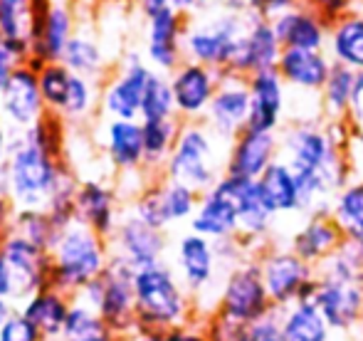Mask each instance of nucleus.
<instances>
[{
    "instance_id": "nucleus-28",
    "label": "nucleus",
    "mask_w": 363,
    "mask_h": 341,
    "mask_svg": "<svg viewBox=\"0 0 363 341\" xmlns=\"http://www.w3.org/2000/svg\"><path fill=\"white\" fill-rule=\"evenodd\" d=\"M72 40V18L62 5H50L33 33V55L43 62H60Z\"/></svg>"
},
{
    "instance_id": "nucleus-34",
    "label": "nucleus",
    "mask_w": 363,
    "mask_h": 341,
    "mask_svg": "<svg viewBox=\"0 0 363 341\" xmlns=\"http://www.w3.org/2000/svg\"><path fill=\"white\" fill-rule=\"evenodd\" d=\"M144 126V164L146 166H166L173 146H176L178 131V116L173 119H156V121H141Z\"/></svg>"
},
{
    "instance_id": "nucleus-9",
    "label": "nucleus",
    "mask_w": 363,
    "mask_h": 341,
    "mask_svg": "<svg viewBox=\"0 0 363 341\" xmlns=\"http://www.w3.org/2000/svg\"><path fill=\"white\" fill-rule=\"evenodd\" d=\"M250 121V84L247 77L223 72L218 91L208 106L206 124L225 144H233Z\"/></svg>"
},
{
    "instance_id": "nucleus-3",
    "label": "nucleus",
    "mask_w": 363,
    "mask_h": 341,
    "mask_svg": "<svg viewBox=\"0 0 363 341\" xmlns=\"http://www.w3.org/2000/svg\"><path fill=\"white\" fill-rule=\"evenodd\" d=\"M220 144H225V141H220L208 124H201V121L181 124L176 146H173L171 156L163 166L166 178L183 183V186L193 188L203 196L225 173V161L228 159L220 156Z\"/></svg>"
},
{
    "instance_id": "nucleus-33",
    "label": "nucleus",
    "mask_w": 363,
    "mask_h": 341,
    "mask_svg": "<svg viewBox=\"0 0 363 341\" xmlns=\"http://www.w3.org/2000/svg\"><path fill=\"white\" fill-rule=\"evenodd\" d=\"M25 317L38 327L43 337H57L65 332V322H67V304L57 292H38L25 307Z\"/></svg>"
},
{
    "instance_id": "nucleus-27",
    "label": "nucleus",
    "mask_w": 363,
    "mask_h": 341,
    "mask_svg": "<svg viewBox=\"0 0 363 341\" xmlns=\"http://www.w3.org/2000/svg\"><path fill=\"white\" fill-rule=\"evenodd\" d=\"M326 52L336 65L363 72V15L346 13L331 23Z\"/></svg>"
},
{
    "instance_id": "nucleus-43",
    "label": "nucleus",
    "mask_w": 363,
    "mask_h": 341,
    "mask_svg": "<svg viewBox=\"0 0 363 341\" xmlns=\"http://www.w3.org/2000/svg\"><path fill=\"white\" fill-rule=\"evenodd\" d=\"M43 334L25 314H10L0 329V341H40Z\"/></svg>"
},
{
    "instance_id": "nucleus-4",
    "label": "nucleus",
    "mask_w": 363,
    "mask_h": 341,
    "mask_svg": "<svg viewBox=\"0 0 363 341\" xmlns=\"http://www.w3.org/2000/svg\"><path fill=\"white\" fill-rule=\"evenodd\" d=\"M274 312V304L264 287L262 269L257 257H247L233 269H228L220 284L216 314L230 324H250L264 314Z\"/></svg>"
},
{
    "instance_id": "nucleus-46",
    "label": "nucleus",
    "mask_w": 363,
    "mask_h": 341,
    "mask_svg": "<svg viewBox=\"0 0 363 341\" xmlns=\"http://www.w3.org/2000/svg\"><path fill=\"white\" fill-rule=\"evenodd\" d=\"M349 3L351 0H309V5L314 10H319L329 23H334L336 18L349 13Z\"/></svg>"
},
{
    "instance_id": "nucleus-26",
    "label": "nucleus",
    "mask_w": 363,
    "mask_h": 341,
    "mask_svg": "<svg viewBox=\"0 0 363 341\" xmlns=\"http://www.w3.org/2000/svg\"><path fill=\"white\" fill-rule=\"evenodd\" d=\"M277 312L284 341H331L336 337L314 299H299Z\"/></svg>"
},
{
    "instance_id": "nucleus-14",
    "label": "nucleus",
    "mask_w": 363,
    "mask_h": 341,
    "mask_svg": "<svg viewBox=\"0 0 363 341\" xmlns=\"http://www.w3.org/2000/svg\"><path fill=\"white\" fill-rule=\"evenodd\" d=\"M250 84V121L247 129L274 131L284 126L287 114V84L277 69H262L247 77Z\"/></svg>"
},
{
    "instance_id": "nucleus-20",
    "label": "nucleus",
    "mask_w": 363,
    "mask_h": 341,
    "mask_svg": "<svg viewBox=\"0 0 363 341\" xmlns=\"http://www.w3.org/2000/svg\"><path fill=\"white\" fill-rule=\"evenodd\" d=\"M151 74H153V69L148 67L144 60H141L139 55H131L124 72L106 86L104 109L109 111L114 119H139Z\"/></svg>"
},
{
    "instance_id": "nucleus-25",
    "label": "nucleus",
    "mask_w": 363,
    "mask_h": 341,
    "mask_svg": "<svg viewBox=\"0 0 363 341\" xmlns=\"http://www.w3.org/2000/svg\"><path fill=\"white\" fill-rule=\"evenodd\" d=\"M259 193L274 216H299L301 213V193L294 171L287 161L277 159L262 176L257 178Z\"/></svg>"
},
{
    "instance_id": "nucleus-51",
    "label": "nucleus",
    "mask_w": 363,
    "mask_h": 341,
    "mask_svg": "<svg viewBox=\"0 0 363 341\" xmlns=\"http://www.w3.org/2000/svg\"><path fill=\"white\" fill-rule=\"evenodd\" d=\"M8 317H10V314H8V304L0 299V329H3V324L8 322Z\"/></svg>"
},
{
    "instance_id": "nucleus-7",
    "label": "nucleus",
    "mask_w": 363,
    "mask_h": 341,
    "mask_svg": "<svg viewBox=\"0 0 363 341\" xmlns=\"http://www.w3.org/2000/svg\"><path fill=\"white\" fill-rule=\"evenodd\" d=\"M247 23L250 10L247 13L228 10L208 23L193 25L186 30V38H183V52L188 55L191 62H201L213 69H220V72H228L230 60L242 40L245 30H247Z\"/></svg>"
},
{
    "instance_id": "nucleus-35",
    "label": "nucleus",
    "mask_w": 363,
    "mask_h": 341,
    "mask_svg": "<svg viewBox=\"0 0 363 341\" xmlns=\"http://www.w3.org/2000/svg\"><path fill=\"white\" fill-rule=\"evenodd\" d=\"M156 196L158 203H161V213L166 218V225L191 220L198 203H201V193L183 186V183L168 181V178L156 186Z\"/></svg>"
},
{
    "instance_id": "nucleus-38",
    "label": "nucleus",
    "mask_w": 363,
    "mask_h": 341,
    "mask_svg": "<svg viewBox=\"0 0 363 341\" xmlns=\"http://www.w3.org/2000/svg\"><path fill=\"white\" fill-rule=\"evenodd\" d=\"M40 91H43L45 106L62 111L65 101H67L69 82H72V69H67L62 62H48L38 72Z\"/></svg>"
},
{
    "instance_id": "nucleus-11",
    "label": "nucleus",
    "mask_w": 363,
    "mask_h": 341,
    "mask_svg": "<svg viewBox=\"0 0 363 341\" xmlns=\"http://www.w3.org/2000/svg\"><path fill=\"white\" fill-rule=\"evenodd\" d=\"M282 50L284 47L279 43L277 33H274L272 20L250 10L247 30H245L233 60H230L228 72L240 74V77H250V74L262 72V69H277Z\"/></svg>"
},
{
    "instance_id": "nucleus-50",
    "label": "nucleus",
    "mask_w": 363,
    "mask_h": 341,
    "mask_svg": "<svg viewBox=\"0 0 363 341\" xmlns=\"http://www.w3.org/2000/svg\"><path fill=\"white\" fill-rule=\"evenodd\" d=\"M5 151H8V141H5V131H3V126H0V164H3V159H5Z\"/></svg>"
},
{
    "instance_id": "nucleus-44",
    "label": "nucleus",
    "mask_w": 363,
    "mask_h": 341,
    "mask_svg": "<svg viewBox=\"0 0 363 341\" xmlns=\"http://www.w3.org/2000/svg\"><path fill=\"white\" fill-rule=\"evenodd\" d=\"M296 5H299V0H247V8L252 10V13L262 15V18H269V20H272L274 15L296 8Z\"/></svg>"
},
{
    "instance_id": "nucleus-19",
    "label": "nucleus",
    "mask_w": 363,
    "mask_h": 341,
    "mask_svg": "<svg viewBox=\"0 0 363 341\" xmlns=\"http://www.w3.org/2000/svg\"><path fill=\"white\" fill-rule=\"evenodd\" d=\"M344 242H346L344 230L331 218L329 211L306 216L304 225L296 228L294 235L289 237L291 250L301 259H306L309 264H314V267H319L326 257L334 255Z\"/></svg>"
},
{
    "instance_id": "nucleus-48",
    "label": "nucleus",
    "mask_w": 363,
    "mask_h": 341,
    "mask_svg": "<svg viewBox=\"0 0 363 341\" xmlns=\"http://www.w3.org/2000/svg\"><path fill=\"white\" fill-rule=\"evenodd\" d=\"M8 294H13V277H10V269L5 257L0 255V299H5Z\"/></svg>"
},
{
    "instance_id": "nucleus-16",
    "label": "nucleus",
    "mask_w": 363,
    "mask_h": 341,
    "mask_svg": "<svg viewBox=\"0 0 363 341\" xmlns=\"http://www.w3.org/2000/svg\"><path fill=\"white\" fill-rule=\"evenodd\" d=\"M146 30V57L158 72H176L181 67L183 57V38H186V28H183V13L171 8L161 10V13L151 15Z\"/></svg>"
},
{
    "instance_id": "nucleus-45",
    "label": "nucleus",
    "mask_w": 363,
    "mask_h": 341,
    "mask_svg": "<svg viewBox=\"0 0 363 341\" xmlns=\"http://www.w3.org/2000/svg\"><path fill=\"white\" fill-rule=\"evenodd\" d=\"M18 62H23V60L18 57V55L10 50V45L5 43L3 38H0V96H3L5 86H8L10 77H13L15 67H18Z\"/></svg>"
},
{
    "instance_id": "nucleus-40",
    "label": "nucleus",
    "mask_w": 363,
    "mask_h": 341,
    "mask_svg": "<svg viewBox=\"0 0 363 341\" xmlns=\"http://www.w3.org/2000/svg\"><path fill=\"white\" fill-rule=\"evenodd\" d=\"M235 341H284L282 322H279V312L274 309V312L264 314V317L255 319V322L238 327Z\"/></svg>"
},
{
    "instance_id": "nucleus-53",
    "label": "nucleus",
    "mask_w": 363,
    "mask_h": 341,
    "mask_svg": "<svg viewBox=\"0 0 363 341\" xmlns=\"http://www.w3.org/2000/svg\"><path fill=\"white\" fill-rule=\"evenodd\" d=\"M82 341H111V334H101V337H91V339H82Z\"/></svg>"
},
{
    "instance_id": "nucleus-49",
    "label": "nucleus",
    "mask_w": 363,
    "mask_h": 341,
    "mask_svg": "<svg viewBox=\"0 0 363 341\" xmlns=\"http://www.w3.org/2000/svg\"><path fill=\"white\" fill-rule=\"evenodd\" d=\"M136 3H139V8L144 10L146 18H151V15L161 13V10H166L173 5L171 0H136Z\"/></svg>"
},
{
    "instance_id": "nucleus-42",
    "label": "nucleus",
    "mask_w": 363,
    "mask_h": 341,
    "mask_svg": "<svg viewBox=\"0 0 363 341\" xmlns=\"http://www.w3.org/2000/svg\"><path fill=\"white\" fill-rule=\"evenodd\" d=\"M139 341H211L208 337L206 324L201 327H193L191 324H183V327L173 329H161V332H141Z\"/></svg>"
},
{
    "instance_id": "nucleus-5",
    "label": "nucleus",
    "mask_w": 363,
    "mask_h": 341,
    "mask_svg": "<svg viewBox=\"0 0 363 341\" xmlns=\"http://www.w3.org/2000/svg\"><path fill=\"white\" fill-rule=\"evenodd\" d=\"M257 262L274 309H284L299 299H314L319 272L314 264L301 259L291 247H262L257 252Z\"/></svg>"
},
{
    "instance_id": "nucleus-23",
    "label": "nucleus",
    "mask_w": 363,
    "mask_h": 341,
    "mask_svg": "<svg viewBox=\"0 0 363 341\" xmlns=\"http://www.w3.org/2000/svg\"><path fill=\"white\" fill-rule=\"evenodd\" d=\"M116 242H119V257H124L134 269L163 262L166 235H163V230L144 223L139 216H129L119 223Z\"/></svg>"
},
{
    "instance_id": "nucleus-37",
    "label": "nucleus",
    "mask_w": 363,
    "mask_h": 341,
    "mask_svg": "<svg viewBox=\"0 0 363 341\" xmlns=\"http://www.w3.org/2000/svg\"><path fill=\"white\" fill-rule=\"evenodd\" d=\"M60 62L67 69H72L74 74L89 77V74H96L101 69V50L94 40L84 38V35H72Z\"/></svg>"
},
{
    "instance_id": "nucleus-8",
    "label": "nucleus",
    "mask_w": 363,
    "mask_h": 341,
    "mask_svg": "<svg viewBox=\"0 0 363 341\" xmlns=\"http://www.w3.org/2000/svg\"><path fill=\"white\" fill-rule=\"evenodd\" d=\"M240 186H242V178L223 173L216 186L201 196V203H198L196 213L191 218V230L208 237V240L240 235Z\"/></svg>"
},
{
    "instance_id": "nucleus-18",
    "label": "nucleus",
    "mask_w": 363,
    "mask_h": 341,
    "mask_svg": "<svg viewBox=\"0 0 363 341\" xmlns=\"http://www.w3.org/2000/svg\"><path fill=\"white\" fill-rule=\"evenodd\" d=\"M272 28L284 50H326L331 23L311 5H296L287 13L274 15Z\"/></svg>"
},
{
    "instance_id": "nucleus-15",
    "label": "nucleus",
    "mask_w": 363,
    "mask_h": 341,
    "mask_svg": "<svg viewBox=\"0 0 363 341\" xmlns=\"http://www.w3.org/2000/svg\"><path fill=\"white\" fill-rule=\"evenodd\" d=\"M277 159H279V134H274V131L245 129L230 144L225 173L257 181Z\"/></svg>"
},
{
    "instance_id": "nucleus-22",
    "label": "nucleus",
    "mask_w": 363,
    "mask_h": 341,
    "mask_svg": "<svg viewBox=\"0 0 363 341\" xmlns=\"http://www.w3.org/2000/svg\"><path fill=\"white\" fill-rule=\"evenodd\" d=\"M0 255L8 262L15 297L35 292V289L45 282V272H48L45 247L35 245L33 240H28V237H23V235H10L8 240L3 242Z\"/></svg>"
},
{
    "instance_id": "nucleus-54",
    "label": "nucleus",
    "mask_w": 363,
    "mask_h": 341,
    "mask_svg": "<svg viewBox=\"0 0 363 341\" xmlns=\"http://www.w3.org/2000/svg\"><path fill=\"white\" fill-rule=\"evenodd\" d=\"M331 341H354V337H339V334H336V337L331 339Z\"/></svg>"
},
{
    "instance_id": "nucleus-52",
    "label": "nucleus",
    "mask_w": 363,
    "mask_h": 341,
    "mask_svg": "<svg viewBox=\"0 0 363 341\" xmlns=\"http://www.w3.org/2000/svg\"><path fill=\"white\" fill-rule=\"evenodd\" d=\"M351 242V245H354L356 247V250H359L361 252V255H363V233H361V235L359 237H354V240H349Z\"/></svg>"
},
{
    "instance_id": "nucleus-36",
    "label": "nucleus",
    "mask_w": 363,
    "mask_h": 341,
    "mask_svg": "<svg viewBox=\"0 0 363 341\" xmlns=\"http://www.w3.org/2000/svg\"><path fill=\"white\" fill-rule=\"evenodd\" d=\"M176 114V99H173L171 77L161 72H153L148 79L144 104H141V121H156V119H173Z\"/></svg>"
},
{
    "instance_id": "nucleus-6",
    "label": "nucleus",
    "mask_w": 363,
    "mask_h": 341,
    "mask_svg": "<svg viewBox=\"0 0 363 341\" xmlns=\"http://www.w3.org/2000/svg\"><path fill=\"white\" fill-rule=\"evenodd\" d=\"M101 235L84 223H69L55 245V277L62 287L79 289L101 277L106 269Z\"/></svg>"
},
{
    "instance_id": "nucleus-1",
    "label": "nucleus",
    "mask_w": 363,
    "mask_h": 341,
    "mask_svg": "<svg viewBox=\"0 0 363 341\" xmlns=\"http://www.w3.org/2000/svg\"><path fill=\"white\" fill-rule=\"evenodd\" d=\"M60 169L52 159V136L40 119L35 126L25 129L18 144L10 146L8 154V191L23 211H43L50 208Z\"/></svg>"
},
{
    "instance_id": "nucleus-12",
    "label": "nucleus",
    "mask_w": 363,
    "mask_h": 341,
    "mask_svg": "<svg viewBox=\"0 0 363 341\" xmlns=\"http://www.w3.org/2000/svg\"><path fill=\"white\" fill-rule=\"evenodd\" d=\"M220 77H223L220 69L186 60L176 72H171L176 114L186 121L206 119L208 106H211L213 96L218 91Z\"/></svg>"
},
{
    "instance_id": "nucleus-24",
    "label": "nucleus",
    "mask_w": 363,
    "mask_h": 341,
    "mask_svg": "<svg viewBox=\"0 0 363 341\" xmlns=\"http://www.w3.org/2000/svg\"><path fill=\"white\" fill-rule=\"evenodd\" d=\"M238 213H240V237L252 247L257 255L262 247H267V237L274 225V213L264 203L262 193H259L257 181L242 178V186L238 193Z\"/></svg>"
},
{
    "instance_id": "nucleus-2",
    "label": "nucleus",
    "mask_w": 363,
    "mask_h": 341,
    "mask_svg": "<svg viewBox=\"0 0 363 341\" xmlns=\"http://www.w3.org/2000/svg\"><path fill=\"white\" fill-rule=\"evenodd\" d=\"M134 294L141 332H161L193 322L191 294L166 262L136 269Z\"/></svg>"
},
{
    "instance_id": "nucleus-31",
    "label": "nucleus",
    "mask_w": 363,
    "mask_h": 341,
    "mask_svg": "<svg viewBox=\"0 0 363 341\" xmlns=\"http://www.w3.org/2000/svg\"><path fill=\"white\" fill-rule=\"evenodd\" d=\"M356 77L359 72L346 65L331 67V74L321 89V111L329 116V121H349L351 109H354V94H356Z\"/></svg>"
},
{
    "instance_id": "nucleus-41",
    "label": "nucleus",
    "mask_w": 363,
    "mask_h": 341,
    "mask_svg": "<svg viewBox=\"0 0 363 341\" xmlns=\"http://www.w3.org/2000/svg\"><path fill=\"white\" fill-rule=\"evenodd\" d=\"M89 109H91V84L86 82V77L72 72V82H69L67 101H65L62 111L67 116H72V119H77V116L86 114Z\"/></svg>"
},
{
    "instance_id": "nucleus-47",
    "label": "nucleus",
    "mask_w": 363,
    "mask_h": 341,
    "mask_svg": "<svg viewBox=\"0 0 363 341\" xmlns=\"http://www.w3.org/2000/svg\"><path fill=\"white\" fill-rule=\"evenodd\" d=\"M171 3H173V8L181 10V13L186 15V13H198V10H206L213 0H171Z\"/></svg>"
},
{
    "instance_id": "nucleus-17",
    "label": "nucleus",
    "mask_w": 363,
    "mask_h": 341,
    "mask_svg": "<svg viewBox=\"0 0 363 341\" xmlns=\"http://www.w3.org/2000/svg\"><path fill=\"white\" fill-rule=\"evenodd\" d=\"M0 106H3V114L10 119V124L20 126V129H30L43 119L45 99L40 91L38 72L33 67H28V65L15 67L13 77L0 96Z\"/></svg>"
},
{
    "instance_id": "nucleus-32",
    "label": "nucleus",
    "mask_w": 363,
    "mask_h": 341,
    "mask_svg": "<svg viewBox=\"0 0 363 341\" xmlns=\"http://www.w3.org/2000/svg\"><path fill=\"white\" fill-rule=\"evenodd\" d=\"M329 213L344 230L346 242L363 233V178H351L334 196Z\"/></svg>"
},
{
    "instance_id": "nucleus-10",
    "label": "nucleus",
    "mask_w": 363,
    "mask_h": 341,
    "mask_svg": "<svg viewBox=\"0 0 363 341\" xmlns=\"http://www.w3.org/2000/svg\"><path fill=\"white\" fill-rule=\"evenodd\" d=\"M314 304L339 337H354L363 329V282L319 277Z\"/></svg>"
},
{
    "instance_id": "nucleus-29",
    "label": "nucleus",
    "mask_w": 363,
    "mask_h": 341,
    "mask_svg": "<svg viewBox=\"0 0 363 341\" xmlns=\"http://www.w3.org/2000/svg\"><path fill=\"white\" fill-rule=\"evenodd\" d=\"M106 154L116 169H139L144 164V126L136 119H111L106 126Z\"/></svg>"
},
{
    "instance_id": "nucleus-55",
    "label": "nucleus",
    "mask_w": 363,
    "mask_h": 341,
    "mask_svg": "<svg viewBox=\"0 0 363 341\" xmlns=\"http://www.w3.org/2000/svg\"><path fill=\"white\" fill-rule=\"evenodd\" d=\"M354 341H363V329H361V332H356V334H354Z\"/></svg>"
},
{
    "instance_id": "nucleus-30",
    "label": "nucleus",
    "mask_w": 363,
    "mask_h": 341,
    "mask_svg": "<svg viewBox=\"0 0 363 341\" xmlns=\"http://www.w3.org/2000/svg\"><path fill=\"white\" fill-rule=\"evenodd\" d=\"M77 216L84 225H89L96 235H109L116 225L114 193L99 183H84L74 198Z\"/></svg>"
},
{
    "instance_id": "nucleus-39",
    "label": "nucleus",
    "mask_w": 363,
    "mask_h": 341,
    "mask_svg": "<svg viewBox=\"0 0 363 341\" xmlns=\"http://www.w3.org/2000/svg\"><path fill=\"white\" fill-rule=\"evenodd\" d=\"M65 339L67 341H82L91 337H101V334H109L106 322L94 314V309L86 307H72L67 314V322H65Z\"/></svg>"
},
{
    "instance_id": "nucleus-13",
    "label": "nucleus",
    "mask_w": 363,
    "mask_h": 341,
    "mask_svg": "<svg viewBox=\"0 0 363 341\" xmlns=\"http://www.w3.org/2000/svg\"><path fill=\"white\" fill-rule=\"evenodd\" d=\"M176 267H178V279H181L183 287L188 289V294L193 299L206 294L218 282V274L223 269L218 262L213 240H208V237L198 235L193 230L178 237Z\"/></svg>"
},
{
    "instance_id": "nucleus-21",
    "label": "nucleus",
    "mask_w": 363,
    "mask_h": 341,
    "mask_svg": "<svg viewBox=\"0 0 363 341\" xmlns=\"http://www.w3.org/2000/svg\"><path fill=\"white\" fill-rule=\"evenodd\" d=\"M334 67V60L326 50H282L277 72L284 79V84L291 89L306 91V94H321L326 79Z\"/></svg>"
}]
</instances>
